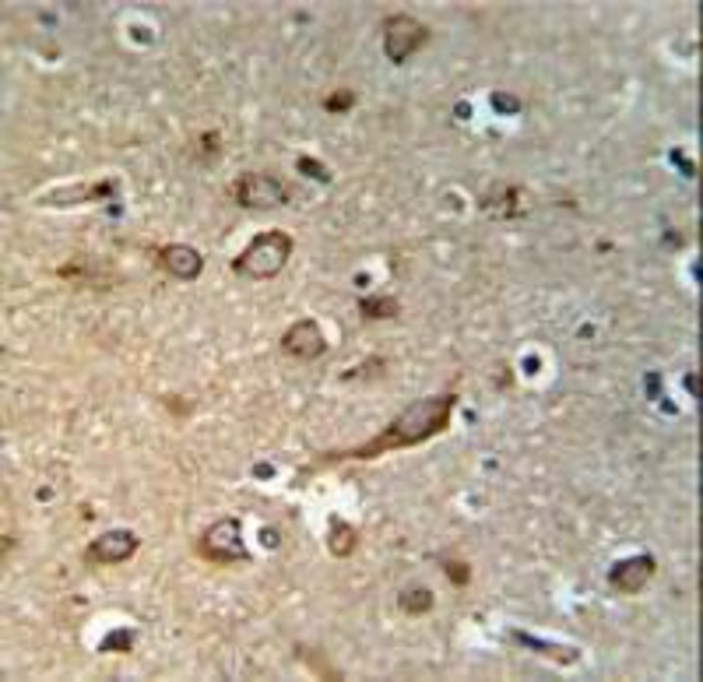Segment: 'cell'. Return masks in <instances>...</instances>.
Segmentation results:
<instances>
[{"instance_id":"obj_11","label":"cell","mask_w":703,"mask_h":682,"mask_svg":"<svg viewBox=\"0 0 703 682\" xmlns=\"http://www.w3.org/2000/svg\"><path fill=\"white\" fill-rule=\"evenodd\" d=\"M511 640H513V644H520V648H531L535 654H542V658H552V661H559V665H574V661H580V650H576V648L545 644V640L531 637V633H520V630H511Z\"/></svg>"},{"instance_id":"obj_1","label":"cell","mask_w":703,"mask_h":682,"mask_svg":"<svg viewBox=\"0 0 703 682\" xmlns=\"http://www.w3.org/2000/svg\"><path fill=\"white\" fill-rule=\"evenodd\" d=\"M457 405V394H429L418 397L416 405H408L405 412H398L390 423L384 425V433H377L373 440L349 447V451H327L317 457L320 464H338V461H373L390 451H405V447H418L433 436H440L450 425V412Z\"/></svg>"},{"instance_id":"obj_12","label":"cell","mask_w":703,"mask_h":682,"mask_svg":"<svg viewBox=\"0 0 703 682\" xmlns=\"http://www.w3.org/2000/svg\"><path fill=\"white\" fill-rule=\"evenodd\" d=\"M524 194L513 187V183H503V187H496L492 194L485 197V211H492L496 219H513V215H520L524 211Z\"/></svg>"},{"instance_id":"obj_22","label":"cell","mask_w":703,"mask_h":682,"mask_svg":"<svg viewBox=\"0 0 703 682\" xmlns=\"http://www.w3.org/2000/svg\"><path fill=\"white\" fill-rule=\"evenodd\" d=\"M260 542H264V546H278V531H267V528H264V531H260Z\"/></svg>"},{"instance_id":"obj_16","label":"cell","mask_w":703,"mask_h":682,"mask_svg":"<svg viewBox=\"0 0 703 682\" xmlns=\"http://www.w3.org/2000/svg\"><path fill=\"white\" fill-rule=\"evenodd\" d=\"M440 566H444V574H447V581L454 587H464L472 581V566L464 559H440Z\"/></svg>"},{"instance_id":"obj_7","label":"cell","mask_w":703,"mask_h":682,"mask_svg":"<svg viewBox=\"0 0 703 682\" xmlns=\"http://www.w3.org/2000/svg\"><path fill=\"white\" fill-rule=\"evenodd\" d=\"M327 352V338H323V327L310 317L295 321L282 334V356L295 359V362H317Z\"/></svg>"},{"instance_id":"obj_6","label":"cell","mask_w":703,"mask_h":682,"mask_svg":"<svg viewBox=\"0 0 703 682\" xmlns=\"http://www.w3.org/2000/svg\"><path fill=\"white\" fill-rule=\"evenodd\" d=\"M137 549H141V538L130 528H113V531H102L98 538L89 542L85 563H92V566H120Z\"/></svg>"},{"instance_id":"obj_8","label":"cell","mask_w":703,"mask_h":682,"mask_svg":"<svg viewBox=\"0 0 703 682\" xmlns=\"http://www.w3.org/2000/svg\"><path fill=\"white\" fill-rule=\"evenodd\" d=\"M654 574H658V559L651 553L630 556V559L612 563V570H608V587L619 591V594H640L643 587L651 584Z\"/></svg>"},{"instance_id":"obj_9","label":"cell","mask_w":703,"mask_h":682,"mask_svg":"<svg viewBox=\"0 0 703 682\" xmlns=\"http://www.w3.org/2000/svg\"><path fill=\"white\" fill-rule=\"evenodd\" d=\"M155 260H159L162 271L173 275L176 282H197L201 271H204V257L187 243H165V247H159Z\"/></svg>"},{"instance_id":"obj_2","label":"cell","mask_w":703,"mask_h":682,"mask_svg":"<svg viewBox=\"0 0 703 682\" xmlns=\"http://www.w3.org/2000/svg\"><path fill=\"white\" fill-rule=\"evenodd\" d=\"M295 250L292 236L282 229H267V232H257L254 239L247 243V250L232 260V271L239 278H250V282H264V278H275L282 267L288 264Z\"/></svg>"},{"instance_id":"obj_18","label":"cell","mask_w":703,"mask_h":682,"mask_svg":"<svg viewBox=\"0 0 703 682\" xmlns=\"http://www.w3.org/2000/svg\"><path fill=\"white\" fill-rule=\"evenodd\" d=\"M295 165H299V169H303V173H306L310 180L331 183V169H327L323 163H317V159H310V155H299V159H295Z\"/></svg>"},{"instance_id":"obj_20","label":"cell","mask_w":703,"mask_h":682,"mask_svg":"<svg viewBox=\"0 0 703 682\" xmlns=\"http://www.w3.org/2000/svg\"><path fill=\"white\" fill-rule=\"evenodd\" d=\"M130 644H134V633H130V630H113V633L102 640V650H109V654H124V650H130Z\"/></svg>"},{"instance_id":"obj_13","label":"cell","mask_w":703,"mask_h":682,"mask_svg":"<svg viewBox=\"0 0 703 682\" xmlns=\"http://www.w3.org/2000/svg\"><path fill=\"white\" fill-rule=\"evenodd\" d=\"M355 546H359V531L352 528L349 520L331 518V528H327V553L345 559V556L355 553Z\"/></svg>"},{"instance_id":"obj_3","label":"cell","mask_w":703,"mask_h":682,"mask_svg":"<svg viewBox=\"0 0 703 682\" xmlns=\"http://www.w3.org/2000/svg\"><path fill=\"white\" fill-rule=\"evenodd\" d=\"M197 553L204 556L215 566H236V563H250L247 542H243V524L236 518L215 520L211 528L201 531L197 538Z\"/></svg>"},{"instance_id":"obj_5","label":"cell","mask_w":703,"mask_h":682,"mask_svg":"<svg viewBox=\"0 0 703 682\" xmlns=\"http://www.w3.org/2000/svg\"><path fill=\"white\" fill-rule=\"evenodd\" d=\"M232 197L243 208L264 211V208H282V204H288V187L278 176H271V173H243L232 183Z\"/></svg>"},{"instance_id":"obj_15","label":"cell","mask_w":703,"mask_h":682,"mask_svg":"<svg viewBox=\"0 0 703 682\" xmlns=\"http://www.w3.org/2000/svg\"><path fill=\"white\" fill-rule=\"evenodd\" d=\"M436 605V594L429 591V587H408L401 598H398V609L405 612V616H426L429 609Z\"/></svg>"},{"instance_id":"obj_4","label":"cell","mask_w":703,"mask_h":682,"mask_svg":"<svg viewBox=\"0 0 703 682\" xmlns=\"http://www.w3.org/2000/svg\"><path fill=\"white\" fill-rule=\"evenodd\" d=\"M380 33H384V53L390 64H405L433 39L429 25L418 22L416 14H390V18H384Z\"/></svg>"},{"instance_id":"obj_10","label":"cell","mask_w":703,"mask_h":682,"mask_svg":"<svg viewBox=\"0 0 703 682\" xmlns=\"http://www.w3.org/2000/svg\"><path fill=\"white\" fill-rule=\"evenodd\" d=\"M117 180H106V183H81V187H64V191H53L46 194L39 204L46 208H70V204H96L106 197H117Z\"/></svg>"},{"instance_id":"obj_17","label":"cell","mask_w":703,"mask_h":682,"mask_svg":"<svg viewBox=\"0 0 703 682\" xmlns=\"http://www.w3.org/2000/svg\"><path fill=\"white\" fill-rule=\"evenodd\" d=\"M384 366H387L384 359L373 356V359H366V362H359L355 369H349L345 380H373V377H384Z\"/></svg>"},{"instance_id":"obj_21","label":"cell","mask_w":703,"mask_h":682,"mask_svg":"<svg viewBox=\"0 0 703 682\" xmlns=\"http://www.w3.org/2000/svg\"><path fill=\"white\" fill-rule=\"evenodd\" d=\"M222 152V137L211 130V134H201V155H219Z\"/></svg>"},{"instance_id":"obj_14","label":"cell","mask_w":703,"mask_h":682,"mask_svg":"<svg viewBox=\"0 0 703 682\" xmlns=\"http://www.w3.org/2000/svg\"><path fill=\"white\" fill-rule=\"evenodd\" d=\"M359 313H362V321H394L401 313V303L394 295H362Z\"/></svg>"},{"instance_id":"obj_23","label":"cell","mask_w":703,"mask_h":682,"mask_svg":"<svg viewBox=\"0 0 703 682\" xmlns=\"http://www.w3.org/2000/svg\"><path fill=\"white\" fill-rule=\"evenodd\" d=\"M492 102H496V106H503V109H517V102H511L507 96H492Z\"/></svg>"},{"instance_id":"obj_19","label":"cell","mask_w":703,"mask_h":682,"mask_svg":"<svg viewBox=\"0 0 703 682\" xmlns=\"http://www.w3.org/2000/svg\"><path fill=\"white\" fill-rule=\"evenodd\" d=\"M352 106H355V92H352V89H342V92H334V96L323 98V109H327V113H334V117H338V113H345V109H352Z\"/></svg>"}]
</instances>
